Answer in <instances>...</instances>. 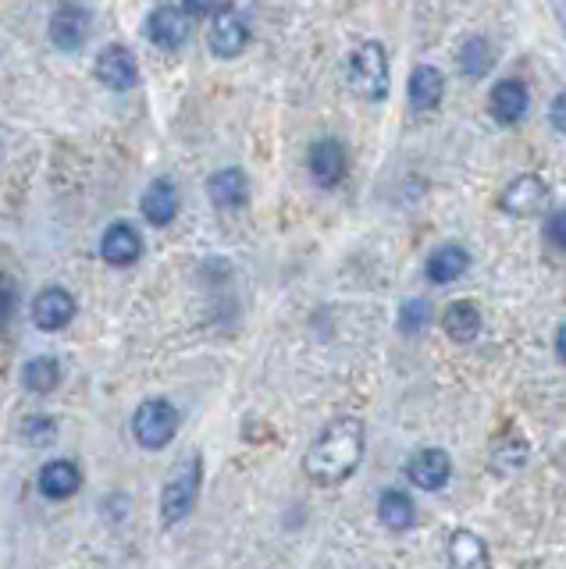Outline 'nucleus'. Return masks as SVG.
Listing matches in <instances>:
<instances>
[{"mask_svg": "<svg viewBox=\"0 0 566 569\" xmlns=\"http://www.w3.org/2000/svg\"><path fill=\"white\" fill-rule=\"evenodd\" d=\"M363 420L360 417H335L324 431L314 438V445L303 455V469L314 484H343L357 474L363 463Z\"/></svg>", "mask_w": 566, "mask_h": 569, "instance_id": "f257e3e1", "label": "nucleus"}, {"mask_svg": "<svg viewBox=\"0 0 566 569\" xmlns=\"http://www.w3.org/2000/svg\"><path fill=\"white\" fill-rule=\"evenodd\" d=\"M204 488V455H189L186 463L175 469V477L164 484L161 491V523L175 526L196 509V498Z\"/></svg>", "mask_w": 566, "mask_h": 569, "instance_id": "f03ea898", "label": "nucleus"}, {"mask_svg": "<svg viewBox=\"0 0 566 569\" xmlns=\"http://www.w3.org/2000/svg\"><path fill=\"white\" fill-rule=\"evenodd\" d=\"M349 82L363 100H385L392 90L389 54L378 39H363L349 57Z\"/></svg>", "mask_w": 566, "mask_h": 569, "instance_id": "7ed1b4c3", "label": "nucleus"}, {"mask_svg": "<svg viewBox=\"0 0 566 569\" xmlns=\"http://www.w3.org/2000/svg\"><path fill=\"white\" fill-rule=\"evenodd\" d=\"M178 434V409L168 398H147L132 417V438L139 449L158 452Z\"/></svg>", "mask_w": 566, "mask_h": 569, "instance_id": "20e7f679", "label": "nucleus"}, {"mask_svg": "<svg viewBox=\"0 0 566 569\" xmlns=\"http://www.w3.org/2000/svg\"><path fill=\"white\" fill-rule=\"evenodd\" d=\"M207 43H210V50H215V57H221V61H232V57L243 54L250 47V25L243 19V11L239 8H218L215 22H210V28H207Z\"/></svg>", "mask_w": 566, "mask_h": 569, "instance_id": "39448f33", "label": "nucleus"}, {"mask_svg": "<svg viewBox=\"0 0 566 569\" xmlns=\"http://www.w3.org/2000/svg\"><path fill=\"white\" fill-rule=\"evenodd\" d=\"M90 28H93V14L86 8H79V4H58V8H54V14H50L47 33H50V43L58 50L76 54V50L86 47Z\"/></svg>", "mask_w": 566, "mask_h": 569, "instance_id": "423d86ee", "label": "nucleus"}, {"mask_svg": "<svg viewBox=\"0 0 566 569\" xmlns=\"http://www.w3.org/2000/svg\"><path fill=\"white\" fill-rule=\"evenodd\" d=\"M189 19L193 14L186 8H175V4H161L150 11L147 19V36L158 50H178L186 47L189 39Z\"/></svg>", "mask_w": 566, "mask_h": 569, "instance_id": "0eeeda50", "label": "nucleus"}, {"mask_svg": "<svg viewBox=\"0 0 566 569\" xmlns=\"http://www.w3.org/2000/svg\"><path fill=\"white\" fill-rule=\"evenodd\" d=\"M406 480L420 491H442L452 480V460L446 449H420L409 455Z\"/></svg>", "mask_w": 566, "mask_h": 569, "instance_id": "6e6552de", "label": "nucleus"}, {"mask_svg": "<svg viewBox=\"0 0 566 569\" xmlns=\"http://www.w3.org/2000/svg\"><path fill=\"white\" fill-rule=\"evenodd\" d=\"M545 204H548V189L538 175H517L499 196V207L509 218H534V213L545 210Z\"/></svg>", "mask_w": 566, "mask_h": 569, "instance_id": "1a4fd4ad", "label": "nucleus"}, {"mask_svg": "<svg viewBox=\"0 0 566 569\" xmlns=\"http://www.w3.org/2000/svg\"><path fill=\"white\" fill-rule=\"evenodd\" d=\"M531 111V93L520 79H499L488 93V114L499 125H520Z\"/></svg>", "mask_w": 566, "mask_h": 569, "instance_id": "9d476101", "label": "nucleus"}, {"mask_svg": "<svg viewBox=\"0 0 566 569\" xmlns=\"http://www.w3.org/2000/svg\"><path fill=\"white\" fill-rule=\"evenodd\" d=\"M96 79H101L107 90H115V93H129L136 90V82H139V65H136V57L129 47H104L101 57H96Z\"/></svg>", "mask_w": 566, "mask_h": 569, "instance_id": "9b49d317", "label": "nucleus"}, {"mask_svg": "<svg viewBox=\"0 0 566 569\" xmlns=\"http://www.w3.org/2000/svg\"><path fill=\"white\" fill-rule=\"evenodd\" d=\"M76 321V295L68 289H58V284H50L36 299H33V324L39 332H61Z\"/></svg>", "mask_w": 566, "mask_h": 569, "instance_id": "f8f14e48", "label": "nucleus"}, {"mask_svg": "<svg viewBox=\"0 0 566 569\" xmlns=\"http://www.w3.org/2000/svg\"><path fill=\"white\" fill-rule=\"evenodd\" d=\"M101 256L111 267H129L143 256V235H139L129 221L107 224L101 235Z\"/></svg>", "mask_w": 566, "mask_h": 569, "instance_id": "ddd939ff", "label": "nucleus"}, {"mask_svg": "<svg viewBox=\"0 0 566 569\" xmlns=\"http://www.w3.org/2000/svg\"><path fill=\"white\" fill-rule=\"evenodd\" d=\"M307 167H310V175H314L317 185L335 189L346 175V147L338 139L314 142V147H310V156H307Z\"/></svg>", "mask_w": 566, "mask_h": 569, "instance_id": "4468645a", "label": "nucleus"}, {"mask_svg": "<svg viewBox=\"0 0 566 569\" xmlns=\"http://www.w3.org/2000/svg\"><path fill=\"white\" fill-rule=\"evenodd\" d=\"M207 196L218 210H243L250 199V178L243 167H221L207 182Z\"/></svg>", "mask_w": 566, "mask_h": 569, "instance_id": "2eb2a0df", "label": "nucleus"}, {"mask_svg": "<svg viewBox=\"0 0 566 569\" xmlns=\"http://www.w3.org/2000/svg\"><path fill=\"white\" fill-rule=\"evenodd\" d=\"M82 488V469L72 460H50L36 477V491L47 498V502H65Z\"/></svg>", "mask_w": 566, "mask_h": 569, "instance_id": "dca6fc26", "label": "nucleus"}, {"mask_svg": "<svg viewBox=\"0 0 566 569\" xmlns=\"http://www.w3.org/2000/svg\"><path fill=\"white\" fill-rule=\"evenodd\" d=\"M139 210L153 228H168L178 213V189L172 178H153L147 185L143 199H139Z\"/></svg>", "mask_w": 566, "mask_h": 569, "instance_id": "f3484780", "label": "nucleus"}, {"mask_svg": "<svg viewBox=\"0 0 566 569\" xmlns=\"http://www.w3.org/2000/svg\"><path fill=\"white\" fill-rule=\"evenodd\" d=\"M446 96V76L431 65H420L414 68V76H409V107L428 114L435 111L438 104H442Z\"/></svg>", "mask_w": 566, "mask_h": 569, "instance_id": "a211bd4d", "label": "nucleus"}, {"mask_svg": "<svg viewBox=\"0 0 566 569\" xmlns=\"http://www.w3.org/2000/svg\"><path fill=\"white\" fill-rule=\"evenodd\" d=\"M378 520L385 523L389 531H395V534L414 531V523H417L414 498H409L406 491H400V488L381 491V498H378Z\"/></svg>", "mask_w": 566, "mask_h": 569, "instance_id": "6ab92c4d", "label": "nucleus"}, {"mask_svg": "<svg viewBox=\"0 0 566 569\" xmlns=\"http://www.w3.org/2000/svg\"><path fill=\"white\" fill-rule=\"evenodd\" d=\"M481 310L477 303H471V299H457V303H449L446 313H442V327L446 335L452 341H460V346H466V341H474L481 335Z\"/></svg>", "mask_w": 566, "mask_h": 569, "instance_id": "aec40b11", "label": "nucleus"}, {"mask_svg": "<svg viewBox=\"0 0 566 569\" xmlns=\"http://www.w3.org/2000/svg\"><path fill=\"white\" fill-rule=\"evenodd\" d=\"M466 267H471V253H466L463 246H438L431 256H428V281L431 284H452L457 278L466 275Z\"/></svg>", "mask_w": 566, "mask_h": 569, "instance_id": "412c9836", "label": "nucleus"}, {"mask_svg": "<svg viewBox=\"0 0 566 569\" xmlns=\"http://www.w3.org/2000/svg\"><path fill=\"white\" fill-rule=\"evenodd\" d=\"M449 569H488V545L474 531H452L449 537Z\"/></svg>", "mask_w": 566, "mask_h": 569, "instance_id": "4be33fe9", "label": "nucleus"}, {"mask_svg": "<svg viewBox=\"0 0 566 569\" xmlns=\"http://www.w3.org/2000/svg\"><path fill=\"white\" fill-rule=\"evenodd\" d=\"M61 384V363L54 356H36L22 370V388L33 395H50Z\"/></svg>", "mask_w": 566, "mask_h": 569, "instance_id": "5701e85b", "label": "nucleus"}, {"mask_svg": "<svg viewBox=\"0 0 566 569\" xmlns=\"http://www.w3.org/2000/svg\"><path fill=\"white\" fill-rule=\"evenodd\" d=\"M492 47H488V39L485 36H466L460 43V54H457V61H460V71L466 79H485L488 71H492Z\"/></svg>", "mask_w": 566, "mask_h": 569, "instance_id": "b1692460", "label": "nucleus"}, {"mask_svg": "<svg viewBox=\"0 0 566 569\" xmlns=\"http://www.w3.org/2000/svg\"><path fill=\"white\" fill-rule=\"evenodd\" d=\"M431 317H435V310H431L428 299H406L403 310H400V332L403 335H420L424 327L431 324Z\"/></svg>", "mask_w": 566, "mask_h": 569, "instance_id": "393cba45", "label": "nucleus"}, {"mask_svg": "<svg viewBox=\"0 0 566 569\" xmlns=\"http://www.w3.org/2000/svg\"><path fill=\"white\" fill-rule=\"evenodd\" d=\"M22 438L30 441V445L44 449L58 438V420L47 417V413H33V417H25V423H22Z\"/></svg>", "mask_w": 566, "mask_h": 569, "instance_id": "a878e982", "label": "nucleus"}, {"mask_svg": "<svg viewBox=\"0 0 566 569\" xmlns=\"http://www.w3.org/2000/svg\"><path fill=\"white\" fill-rule=\"evenodd\" d=\"M545 242H548L552 249L566 253V207L548 213V221H545Z\"/></svg>", "mask_w": 566, "mask_h": 569, "instance_id": "bb28decb", "label": "nucleus"}, {"mask_svg": "<svg viewBox=\"0 0 566 569\" xmlns=\"http://www.w3.org/2000/svg\"><path fill=\"white\" fill-rule=\"evenodd\" d=\"M15 310H19V295L11 289L8 281H0V335L8 332L11 321H15Z\"/></svg>", "mask_w": 566, "mask_h": 569, "instance_id": "cd10ccee", "label": "nucleus"}, {"mask_svg": "<svg viewBox=\"0 0 566 569\" xmlns=\"http://www.w3.org/2000/svg\"><path fill=\"white\" fill-rule=\"evenodd\" d=\"M548 121L556 132L566 136V93H556V100H552V107H548Z\"/></svg>", "mask_w": 566, "mask_h": 569, "instance_id": "c85d7f7f", "label": "nucleus"}, {"mask_svg": "<svg viewBox=\"0 0 566 569\" xmlns=\"http://www.w3.org/2000/svg\"><path fill=\"white\" fill-rule=\"evenodd\" d=\"M218 0H182V8H186L189 14H207V11H215Z\"/></svg>", "mask_w": 566, "mask_h": 569, "instance_id": "c756f323", "label": "nucleus"}, {"mask_svg": "<svg viewBox=\"0 0 566 569\" xmlns=\"http://www.w3.org/2000/svg\"><path fill=\"white\" fill-rule=\"evenodd\" d=\"M556 352H559V360L566 363V324L559 327V335H556Z\"/></svg>", "mask_w": 566, "mask_h": 569, "instance_id": "7c9ffc66", "label": "nucleus"}]
</instances>
